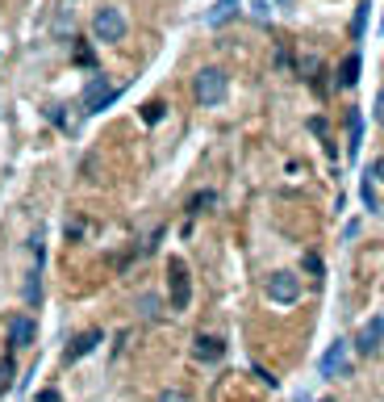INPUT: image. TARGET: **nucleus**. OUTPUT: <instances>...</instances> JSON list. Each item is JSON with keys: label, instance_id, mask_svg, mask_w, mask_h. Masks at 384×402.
I'll list each match as a JSON object with an SVG mask.
<instances>
[{"label": "nucleus", "instance_id": "obj_24", "mask_svg": "<svg viewBox=\"0 0 384 402\" xmlns=\"http://www.w3.org/2000/svg\"><path fill=\"white\" fill-rule=\"evenodd\" d=\"M368 176H376V180H384V160H376V164H372V172H368Z\"/></svg>", "mask_w": 384, "mask_h": 402}, {"label": "nucleus", "instance_id": "obj_25", "mask_svg": "<svg viewBox=\"0 0 384 402\" xmlns=\"http://www.w3.org/2000/svg\"><path fill=\"white\" fill-rule=\"evenodd\" d=\"M321 402H330V398H321Z\"/></svg>", "mask_w": 384, "mask_h": 402}, {"label": "nucleus", "instance_id": "obj_13", "mask_svg": "<svg viewBox=\"0 0 384 402\" xmlns=\"http://www.w3.org/2000/svg\"><path fill=\"white\" fill-rule=\"evenodd\" d=\"M42 302V264H34V273L25 277V306H38Z\"/></svg>", "mask_w": 384, "mask_h": 402}, {"label": "nucleus", "instance_id": "obj_7", "mask_svg": "<svg viewBox=\"0 0 384 402\" xmlns=\"http://www.w3.org/2000/svg\"><path fill=\"white\" fill-rule=\"evenodd\" d=\"M96 343H100V331H96V327H88V331H80V335H76V339L67 343V352H63V365H76L80 357H88V352H92Z\"/></svg>", "mask_w": 384, "mask_h": 402}, {"label": "nucleus", "instance_id": "obj_5", "mask_svg": "<svg viewBox=\"0 0 384 402\" xmlns=\"http://www.w3.org/2000/svg\"><path fill=\"white\" fill-rule=\"evenodd\" d=\"M168 285H172V310H188L192 285H188V268H184V260H172V264H168Z\"/></svg>", "mask_w": 384, "mask_h": 402}, {"label": "nucleus", "instance_id": "obj_19", "mask_svg": "<svg viewBox=\"0 0 384 402\" xmlns=\"http://www.w3.org/2000/svg\"><path fill=\"white\" fill-rule=\"evenodd\" d=\"M359 197H363V206H368V210H380V206H376V189H372V180L359 184Z\"/></svg>", "mask_w": 384, "mask_h": 402}, {"label": "nucleus", "instance_id": "obj_14", "mask_svg": "<svg viewBox=\"0 0 384 402\" xmlns=\"http://www.w3.org/2000/svg\"><path fill=\"white\" fill-rule=\"evenodd\" d=\"M234 13H238V0H217L213 13H209V25H226Z\"/></svg>", "mask_w": 384, "mask_h": 402}, {"label": "nucleus", "instance_id": "obj_4", "mask_svg": "<svg viewBox=\"0 0 384 402\" xmlns=\"http://www.w3.org/2000/svg\"><path fill=\"white\" fill-rule=\"evenodd\" d=\"M92 34H96V42H122V38H126L122 13H117V9H100V13L92 17Z\"/></svg>", "mask_w": 384, "mask_h": 402}, {"label": "nucleus", "instance_id": "obj_20", "mask_svg": "<svg viewBox=\"0 0 384 402\" xmlns=\"http://www.w3.org/2000/svg\"><path fill=\"white\" fill-rule=\"evenodd\" d=\"M159 402H192V398H188L184 390H163V394H159Z\"/></svg>", "mask_w": 384, "mask_h": 402}, {"label": "nucleus", "instance_id": "obj_6", "mask_svg": "<svg viewBox=\"0 0 384 402\" xmlns=\"http://www.w3.org/2000/svg\"><path fill=\"white\" fill-rule=\"evenodd\" d=\"M343 369H347V339H335L330 348H326V357H321L317 373H321V377H339Z\"/></svg>", "mask_w": 384, "mask_h": 402}, {"label": "nucleus", "instance_id": "obj_12", "mask_svg": "<svg viewBox=\"0 0 384 402\" xmlns=\"http://www.w3.org/2000/svg\"><path fill=\"white\" fill-rule=\"evenodd\" d=\"M359 67H363L359 55H347L343 67H339V84H343V88H355V84H359Z\"/></svg>", "mask_w": 384, "mask_h": 402}, {"label": "nucleus", "instance_id": "obj_11", "mask_svg": "<svg viewBox=\"0 0 384 402\" xmlns=\"http://www.w3.org/2000/svg\"><path fill=\"white\" fill-rule=\"evenodd\" d=\"M347 134H351L347 156L355 160V156H359V147H363V118H359V109H351V114H347Z\"/></svg>", "mask_w": 384, "mask_h": 402}, {"label": "nucleus", "instance_id": "obj_9", "mask_svg": "<svg viewBox=\"0 0 384 402\" xmlns=\"http://www.w3.org/2000/svg\"><path fill=\"white\" fill-rule=\"evenodd\" d=\"M192 352H196V361H222V352H226V343H222V339H213V335H196Z\"/></svg>", "mask_w": 384, "mask_h": 402}, {"label": "nucleus", "instance_id": "obj_2", "mask_svg": "<svg viewBox=\"0 0 384 402\" xmlns=\"http://www.w3.org/2000/svg\"><path fill=\"white\" fill-rule=\"evenodd\" d=\"M117 96H122V92H117V88H109L104 76H92L88 88H84V114H100V109H109Z\"/></svg>", "mask_w": 384, "mask_h": 402}, {"label": "nucleus", "instance_id": "obj_15", "mask_svg": "<svg viewBox=\"0 0 384 402\" xmlns=\"http://www.w3.org/2000/svg\"><path fill=\"white\" fill-rule=\"evenodd\" d=\"M368 13H372V5L363 0V5L355 9V21H351V38H355V42H359V38H363V30H368Z\"/></svg>", "mask_w": 384, "mask_h": 402}, {"label": "nucleus", "instance_id": "obj_10", "mask_svg": "<svg viewBox=\"0 0 384 402\" xmlns=\"http://www.w3.org/2000/svg\"><path fill=\"white\" fill-rule=\"evenodd\" d=\"M34 319H13V327H9V348H25V343H34Z\"/></svg>", "mask_w": 384, "mask_h": 402}, {"label": "nucleus", "instance_id": "obj_17", "mask_svg": "<svg viewBox=\"0 0 384 402\" xmlns=\"http://www.w3.org/2000/svg\"><path fill=\"white\" fill-rule=\"evenodd\" d=\"M301 264H305V273H309L313 281H321L326 268H321V256H317V251H305V260H301Z\"/></svg>", "mask_w": 384, "mask_h": 402}, {"label": "nucleus", "instance_id": "obj_16", "mask_svg": "<svg viewBox=\"0 0 384 402\" xmlns=\"http://www.w3.org/2000/svg\"><path fill=\"white\" fill-rule=\"evenodd\" d=\"M163 114H168V105H163V100H146V105H142V122H163Z\"/></svg>", "mask_w": 384, "mask_h": 402}, {"label": "nucleus", "instance_id": "obj_3", "mask_svg": "<svg viewBox=\"0 0 384 402\" xmlns=\"http://www.w3.org/2000/svg\"><path fill=\"white\" fill-rule=\"evenodd\" d=\"M267 297L276 302V306H293V302L301 297V281L293 273H271L267 277Z\"/></svg>", "mask_w": 384, "mask_h": 402}, {"label": "nucleus", "instance_id": "obj_26", "mask_svg": "<svg viewBox=\"0 0 384 402\" xmlns=\"http://www.w3.org/2000/svg\"><path fill=\"white\" fill-rule=\"evenodd\" d=\"M380 30H384V21H380Z\"/></svg>", "mask_w": 384, "mask_h": 402}, {"label": "nucleus", "instance_id": "obj_23", "mask_svg": "<svg viewBox=\"0 0 384 402\" xmlns=\"http://www.w3.org/2000/svg\"><path fill=\"white\" fill-rule=\"evenodd\" d=\"M38 402H59V390H42V394H38Z\"/></svg>", "mask_w": 384, "mask_h": 402}, {"label": "nucleus", "instance_id": "obj_1", "mask_svg": "<svg viewBox=\"0 0 384 402\" xmlns=\"http://www.w3.org/2000/svg\"><path fill=\"white\" fill-rule=\"evenodd\" d=\"M192 92L201 105H222V96H226V72L222 67H201L196 80H192Z\"/></svg>", "mask_w": 384, "mask_h": 402}, {"label": "nucleus", "instance_id": "obj_21", "mask_svg": "<svg viewBox=\"0 0 384 402\" xmlns=\"http://www.w3.org/2000/svg\"><path fill=\"white\" fill-rule=\"evenodd\" d=\"M159 310V297H142V315H155Z\"/></svg>", "mask_w": 384, "mask_h": 402}, {"label": "nucleus", "instance_id": "obj_22", "mask_svg": "<svg viewBox=\"0 0 384 402\" xmlns=\"http://www.w3.org/2000/svg\"><path fill=\"white\" fill-rule=\"evenodd\" d=\"M376 122L384 126V88H380V96H376Z\"/></svg>", "mask_w": 384, "mask_h": 402}, {"label": "nucleus", "instance_id": "obj_18", "mask_svg": "<svg viewBox=\"0 0 384 402\" xmlns=\"http://www.w3.org/2000/svg\"><path fill=\"white\" fill-rule=\"evenodd\" d=\"M9 385H13V352H9L5 361H0V394H5Z\"/></svg>", "mask_w": 384, "mask_h": 402}, {"label": "nucleus", "instance_id": "obj_8", "mask_svg": "<svg viewBox=\"0 0 384 402\" xmlns=\"http://www.w3.org/2000/svg\"><path fill=\"white\" fill-rule=\"evenodd\" d=\"M384 343V319H372V323H363V331H359V339H355V348H359V357H372V352Z\"/></svg>", "mask_w": 384, "mask_h": 402}]
</instances>
